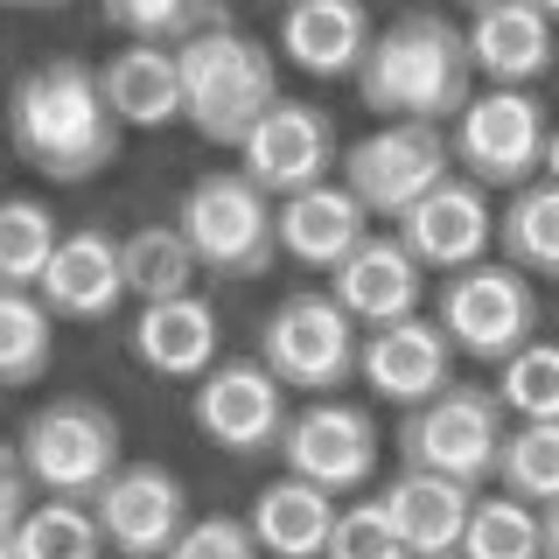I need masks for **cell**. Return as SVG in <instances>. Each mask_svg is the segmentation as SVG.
<instances>
[{"instance_id": "41", "label": "cell", "mask_w": 559, "mask_h": 559, "mask_svg": "<svg viewBox=\"0 0 559 559\" xmlns=\"http://www.w3.org/2000/svg\"><path fill=\"white\" fill-rule=\"evenodd\" d=\"M413 559H462V552H413Z\"/></svg>"}, {"instance_id": "9", "label": "cell", "mask_w": 559, "mask_h": 559, "mask_svg": "<svg viewBox=\"0 0 559 559\" xmlns=\"http://www.w3.org/2000/svg\"><path fill=\"white\" fill-rule=\"evenodd\" d=\"M433 314H441V329L454 336V349H462V357H476V364H503V357H518V349L538 336L532 273L511 266V259H503V266L476 259V266L448 273Z\"/></svg>"}, {"instance_id": "28", "label": "cell", "mask_w": 559, "mask_h": 559, "mask_svg": "<svg viewBox=\"0 0 559 559\" xmlns=\"http://www.w3.org/2000/svg\"><path fill=\"white\" fill-rule=\"evenodd\" d=\"M462 559H546V503L518 497V489L476 497Z\"/></svg>"}, {"instance_id": "16", "label": "cell", "mask_w": 559, "mask_h": 559, "mask_svg": "<svg viewBox=\"0 0 559 559\" xmlns=\"http://www.w3.org/2000/svg\"><path fill=\"white\" fill-rule=\"evenodd\" d=\"M364 384L392 406H427L433 392L454 384V336L441 314H399V322L364 329Z\"/></svg>"}, {"instance_id": "13", "label": "cell", "mask_w": 559, "mask_h": 559, "mask_svg": "<svg viewBox=\"0 0 559 559\" xmlns=\"http://www.w3.org/2000/svg\"><path fill=\"white\" fill-rule=\"evenodd\" d=\"M280 454H287L294 476H308V483L349 497V489H364L378 476V419L364 406H349V399L322 392V399H308V406L287 419Z\"/></svg>"}, {"instance_id": "33", "label": "cell", "mask_w": 559, "mask_h": 559, "mask_svg": "<svg viewBox=\"0 0 559 559\" xmlns=\"http://www.w3.org/2000/svg\"><path fill=\"white\" fill-rule=\"evenodd\" d=\"M497 483L532 503H559V419H518L503 441Z\"/></svg>"}, {"instance_id": "17", "label": "cell", "mask_w": 559, "mask_h": 559, "mask_svg": "<svg viewBox=\"0 0 559 559\" xmlns=\"http://www.w3.org/2000/svg\"><path fill=\"white\" fill-rule=\"evenodd\" d=\"M364 238H371V203L349 182H314L280 197V252L314 273H336Z\"/></svg>"}, {"instance_id": "25", "label": "cell", "mask_w": 559, "mask_h": 559, "mask_svg": "<svg viewBox=\"0 0 559 559\" xmlns=\"http://www.w3.org/2000/svg\"><path fill=\"white\" fill-rule=\"evenodd\" d=\"M336 518H343L336 489L294 476V468L273 476L252 497V532H259V546H266V559H329V532H336Z\"/></svg>"}, {"instance_id": "31", "label": "cell", "mask_w": 559, "mask_h": 559, "mask_svg": "<svg viewBox=\"0 0 559 559\" xmlns=\"http://www.w3.org/2000/svg\"><path fill=\"white\" fill-rule=\"evenodd\" d=\"M98 14L127 43H189V35L231 22L224 0H98Z\"/></svg>"}, {"instance_id": "35", "label": "cell", "mask_w": 559, "mask_h": 559, "mask_svg": "<svg viewBox=\"0 0 559 559\" xmlns=\"http://www.w3.org/2000/svg\"><path fill=\"white\" fill-rule=\"evenodd\" d=\"M329 559H413V546L384 511V497H371V503H343L336 532H329Z\"/></svg>"}, {"instance_id": "20", "label": "cell", "mask_w": 559, "mask_h": 559, "mask_svg": "<svg viewBox=\"0 0 559 559\" xmlns=\"http://www.w3.org/2000/svg\"><path fill=\"white\" fill-rule=\"evenodd\" d=\"M552 14L538 0H476L468 49L489 84H538L552 70Z\"/></svg>"}, {"instance_id": "14", "label": "cell", "mask_w": 559, "mask_h": 559, "mask_svg": "<svg viewBox=\"0 0 559 559\" xmlns=\"http://www.w3.org/2000/svg\"><path fill=\"white\" fill-rule=\"evenodd\" d=\"M497 217L503 210L489 203V182L476 175H448L441 189H427L406 217H399V238L419 252L427 273H462L497 245Z\"/></svg>"}, {"instance_id": "11", "label": "cell", "mask_w": 559, "mask_h": 559, "mask_svg": "<svg viewBox=\"0 0 559 559\" xmlns=\"http://www.w3.org/2000/svg\"><path fill=\"white\" fill-rule=\"evenodd\" d=\"M189 419H197V433L210 448L224 454H266L280 448V433H287V384L273 378L266 357H231L217 364V371L197 378V392H189Z\"/></svg>"}, {"instance_id": "29", "label": "cell", "mask_w": 559, "mask_h": 559, "mask_svg": "<svg viewBox=\"0 0 559 559\" xmlns=\"http://www.w3.org/2000/svg\"><path fill=\"white\" fill-rule=\"evenodd\" d=\"M8 552H22V559H105L112 546H105V524L98 511L84 497H49V503H35L28 524L14 538H0Z\"/></svg>"}, {"instance_id": "30", "label": "cell", "mask_w": 559, "mask_h": 559, "mask_svg": "<svg viewBox=\"0 0 559 559\" xmlns=\"http://www.w3.org/2000/svg\"><path fill=\"white\" fill-rule=\"evenodd\" d=\"M57 357V308L43 301V287H8L0 301V371L8 384H35Z\"/></svg>"}, {"instance_id": "12", "label": "cell", "mask_w": 559, "mask_h": 559, "mask_svg": "<svg viewBox=\"0 0 559 559\" xmlns=\"http://www.w3.org/2000/svg\"><path fill=\"white\" fill-rule=\"evenodd\" d=\"M92 511L119 559H168V546L189 532V489L168 462H119V476L92 497Z\"/></svg>"}, {"instance_id": "26", "label": "cell", "mask_w": 559, "mask_h": 559, "mask_svg": "<svg viewBox=\"0 0 559 559\" xmlns=\"http://www.w3.org/2000/svg\"><path fill=\"white\" fill-rule=\"evenodd\" d=\"M119 266H127L133 301H175V294H197V280H203V259L182 224H140V231H127L119 238Z\"/></svg>"}, {"instance_id": "38", "label": "cell", "mask_w": 559, "mask_h": 559, "mask_svg": "<svg viewBox=\"0 0 559 559\" xmlns=\"http://www.w3.org/2000/svg\"><path fill=\"white\" fill-rule=\"evenodd\" d=\"M546 559H559V503H546Z\"/></svg>"}, {"instance_id": "42", "label": "cell", "mask_w": 559, "mask_h": 559, "mask_svg": "<svg viewBox=\"0 0 559 559\" xmlns=\"http://www.w3.org/2000/svg\"><path fill=\"white\" fill-rule=\"evenodd\" d=\"M538 8H546V14H552V22H559V0H538Z\"/></svg>"}, {"instance_id": "10", "label": "cell", "mask_w": 559, "mask_h": 559, "mask_svg": "<svg viewBox=\"0 0 559 559\" xmlns=\"http://www.w3.org/2000/svg\"><path fill=\"white\" fill-rule=\"evenodd\" d=\"M546 140L552 119L532 98V84H489L454 119V168L489 189H524L532 175H546Z\"/></svg>"}, {"instance_id": "39", "label": "cell", "mask_w": 559, "mask_h": 559, "mask_svg": "<svg viewBox=\"0 0 559 559\" xmlns=\"http://www.w3.org/2000/svg\"><path fill=\"white\" fill-rule=\"evenodd\" d=\"M546 175L559 182V127H552V140H546Z\"/></svg>"}, {"instance_id": "1", "label": "cell", "mask_w": 559, "mask_h": 559, "mask_svg": "<svg viewBox=\"0 0 559 559\" xmlns=\"http://www.w3.org/2000/svg\"><path fill=\"white\" fill-rule=\"evenodd\" d=\"M8 133L28 168L49 182H92V175L119 154L127 119L105 98V78L84 57H43L22 70L8 92Z\"/></svg>"}, {"instance_id": "2", "label": "cell", "mask_w": 559, "mask_h": 559, "mask_svg": "<svg viewBox=\"0 0 559 559\" xmlns=\"http://www.w3.org/2000/svg\"><path fill=\"white\" fill-rule=\"evenodd\" d=\"M476 49L468 28H454L448 14H399L392 28H378L371 57L357 70V98L378 119H462L476 98Z\"/></svg>"}, {"instance_id": "27", "label": "cell", "mask_w": 559, "mask_h": 559, "mask_svg": "<svg viewBox=\"0 0 559 559\" xmlns=\"http://www.w3.org/2000/svg\"><path fill=\"white\" fill-rule=\"evenodd\" d=\"M497 245L511 266H524L532 280H559V182H524L511 189V203H503L497 217Z\"/></svg>"}, {"instance_id": "22", "label": "cell", "mask_w": 559, "mask_h": 559, "mask_svg": "<svg viewBox=\"0 0 559 559\" xmlns=\"http://www.w3.org/2000/svg\"><path fill=\"white\" fill-rule=\"evenodd\" d=\"M384 511L413 552H462L468 518H476V483L441 476V468H399L384 483Z\"/></svg>"}, {"instance_id": "4", "label": "cell", "mask_w": 559, "mask_h": 559, "mask_svg": "<svg viewBox=\"0 0 559 559\" xmlns=\"http://www.w3.org/2000/svg\"><path fill=\"white\" fill-rule=\"evenodd\" d=\"M175 224L197 245L203 273L217 280H259L280 252V197L266 182H252L245 168H210L182 189Z\"/></svg>"}, {"instance_id": "23", "label": "cell", "mask_w": 559, "mask_h": 559, "mask_svg": "<svg viewBox=\"0 0 559 559\" xmlns=\"http://www.w3.org/2000/svg\"><path fill=\"white\" fill-rule=\"evenodd\" d=\"M105 78V98H112V112L127 119V127H175V119H189V84H182V49L168 43H127L119 57L98 63Z\"/></svg>"}, {"instance_id": "36", "label": "cell", "mask_w": 559, "mask_h": 559, "mask_svg": "<svg viewBox=\"0 0 559 559\" xmlns=\"http://www.w3.org/2000/svg\"><path fill=\"white\" fill-rule=\"evenodd\" d=\"M252 518H189V532L168 546V559H259Z\"/></svg>"}, {"instance_id": "21", "label": "cell", "mask_w": 559, "mask_h": 559, "mask_svg": "<svg viewBox=\"0 0 559 559\" xmlns=\"http://www.w3.org/2000/svg\"><path fill=\"white\" fill-rule=\"evenodd\" d=\"M217 308L203 294H175V301H140L133 314V357L147 364L154 378H203L217 371Z\"/></svg>"}, {"instance_id": "8", "label": "cell", "mask_w": 559, "mask_h": 559, "mask_svg": "<svg viewBox=\"0 0 559 559\" xmlns=\"http://www.w3.org/2000/svg\"><path fill=\"white\" fill-rule=\"evenodd\" d=\"M448 175H454V140L441 133V119H378L364 140L343 147V182L384 224H399Z\"/></svg>"}, {"instance_id": "37", "label": "cell", "mask_w": 559, "mask_h": 559, "mask_svg": "<svg viewBox=\"0 0 559 559\" xmlns=\"http://www.w3.org/2000/svg\"><path fill=\"white\" fill-rule=\"evenodd\" d=\"M35 489H43V483L28 476L22 448H8V454H0V538H14V532L28 524V511H35Z\"/></svg>"}, {"instance_id": "5", "label": "cell", "mask_w": 559, "mask_h": 559, "mask_svg": "<svg viewBox=\"0 0 559 559\" xmlns=\"http://www.w3.org/2000/svg\"><path fill=\"white\" fill-rule=\"evenodd\" d=\"M511 441V406L497 384H448L427 406H406L399 419V462L406 468H441L462 483H489Z\"/></svg>"}, {"instance_id": "43", "label": "cell", "mask_w": 559, "mask_h": 559, "mask_svg": "<svg viewBox=\"0 0 559 559\" xmlns=\"http://www.w3.org/2000/svg\"><path fill=\"white\" fill-rule=\"evenodd\" d=\"M0 559H22V552H8V546H0Z\"/></svg>"}, {"instance_id": "32", "label": "cell", "mask_w": 559, "mask_h": 559, "mask_svg": "<svg viewBox=\"0 0 559 559\" xmlns=\"http://www.w3.org/2000/svg\"><path fill=\"white\" fill-rule=\"evenodd\" d=\"M57 245H63V231L49 217V203L8 197V210H0V273H8V287H43Z\"/></svg>"}, {"instance_id": "24", "label": "cell", "mask_w": 559, "mask_h": 559, "mask_svg": "<svg viewBox=\"0 0 559 559\" xmlns=\"http://www.w3.org/2000/svg\"><path fill=\"white\" fill-rule=\"evenodd\" d=\"M127 294V266H119V245L84 224V231H63L57 259L43 273V301L63 314V322H105Z\"/></svg>"}, {"instance_id": "6", "label": "cell", "mask_w": 559, "mask_h": 559, "mask_svg": "<svg viewBox=\"0 0 559 559\" xmlns=\"http://www.w3.org/2000/svg\"><path fill=\"white\" fill-rule=\"evenodd\" d=\"M259 357L273 364V378L287 392H343L349 378H364V322L349 314L336 294H287L266 329H259Z\"/></svg>"}, {"instance_id": "3", "label": "cell", "mask_w": 559, "mask_h": 559, "mask_svg": "<svg viewBox=\"0 0 559 559\" xmlns=\"http://www.w3.org/2000/svg\"><path fill=\"white\" fill-rule=\"evenodd\" d=\"M182 49V84H189V127L210 147H245V133L280 105V57L245 28H203Z\"/></svg>"}, {"instance_id": "15", "label": "cell", "mask_w": 559, "mask_h": 559, "mask_svg": "<svg viewBox=\"0 0 559 559\" xmlns=\"http://www.w3.org/2000/svg\"><path fill=\"white\" fill-rule=\"evenodd\" d=\"M238 168L252 175V182H266L273 197L314 189V182H329V168H336V127H329L322 105H308V98H280L273 112L259 119L252 133H245Z\"/></svg>"}, {"instance_id": "40", "label": "cell", "mask_w": 559, "mask_h": 559, "mask_svg": "<svg viewBox=\"0 0 559 559\" xmlns=\"http://www.w3.org/2000/svg\"><path fill=\"white\" fill-rule=\"evenodd\" d=\"M14 8H63V0H14Z\"/></svg>"}, {"instance_id": "7", "label": "cell", "mask_w": 559, "mask_h": 559, "mask_svg": "<svg viewBox=\"0 0 559 559\" xmlns=\"http://www.w3.org/2000/svg\"><path fill=\"white\" fill-rule=\"evenodd\" d=\"M14 448H22L28 476L43 483V497H84V503L127 462L119 454L127 448L119 441V419L98 399H49V406H35L22 419V433H14Z\"/></svg>"}, {"instance_id": "19", "label": "cell", "mask_w": 559, "mask_h": 559, "mask_svg": "<svg viewBox=\"0 0 559 559\" xmlns=\"http://www.w3.org/2000/svg\"><path fill=\"white\" fill-rule=\"evenodd\" d=\"M371 43H378V28L364 14V0H287V14H280V57L329 84L357 78Z\"/></svg>"}, {"instance_id": "18", "label": "cell", "mask_w": 559, "mask_h": 559, "mask_svg": "<svg viewBox=\"0 0 559 559\" xmlns=\"http://www.w3.org/2000/svg\"><path fill=\"white\" fill-rule=\"evenodd\" d=\"M329 294H336V301L357 314L364 329H378V322H399V314H419V294H427V266H419V252H413L406 238L371 231L336 273H329Z\"/></svg>"}, {"instance_id": "34", "label": "cell", "mask_w": 559, "mask_h": 559, "mask_svg": "<svg viewBox=\"0 0 559 559\" xmlns=\"http://www.w3.org/2000/svg\"><path fill=\"white\" fill-rule=\"evenodd\" d=\"M497 399L511 406V419H559V343L532 336L518 357H503Z\"/></svg>"}]
</instances>
